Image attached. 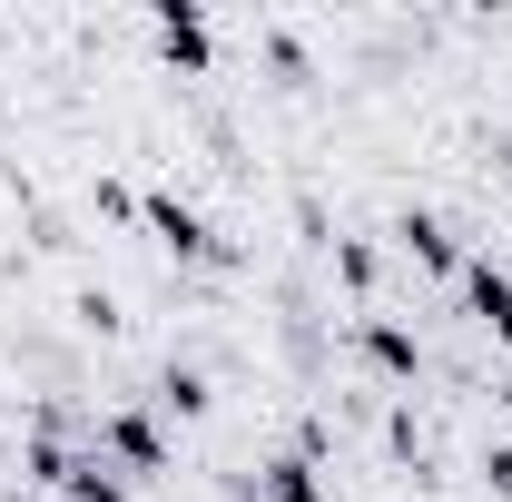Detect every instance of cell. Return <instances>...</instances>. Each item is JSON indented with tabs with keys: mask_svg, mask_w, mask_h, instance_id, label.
Segmentation results:
<instances>
[{
	"mask_svg": "<svg viewBox=\"0 0 512 502\" xmlns=\"http://www.w3.org/2000/svg\"><path fill=\"white\" fill-rule=\"evenodd\" d=\"M138 217L158 227V247L178 256V266H227V237H217V227H207L178 188H148V197H138Z\"/></svg>",
	"mask_w": 512,
	"mask_h": 502,
	"instance_id": "cell-1",
	"label": "cell"
},
{
	"mask_svg": "<svg viewBox=\"0 0 512 502\" xmlns=\"http://www.w3.org/2000/svg\"><path fill=\"white\" fill-rule=\"evenodd\" d=\"M355 345H365V365H375V375H424V335H414V325H394V315H365V325H355Z\"/></svg>",
	"mask_w": 512,
	"mask_h": 502,
	"instance_id": "cell-5",
	"label": "cell"
},
{
	"mask_svg": "<svg viewBox=\"0 0 512 502\" xmlns=\"http://www.w3.org/2000/svg\"><path fill=\"white\" fill-rule=\"evenodd\" d=\"M158 50H168L178 69H207V60H217V30H207L197 0H158Z\"/></svg>",
	"mask_w": 512,
	"mask_h": 502,
	"instance_id": "cell-6",
	"label": "cell"
},
{
	"mask_svg": "<svg viewBox=\"0 0 512 502\" xmlns=\"http://www.w3.org/2000/svg\"><path fill=\"white\" fill-rule=\"evenodd\" d=\"M99 463H119V473H168V434H158V414H148V404H119V414L99 424Z\"/></svg>",
	"mask_w": 512,
	"mask_h": 502,
	"instance_id": "cell-2",
	"label": "cell"
},
{
	"mask_svg": "<svg viewBox=\"0 0 512 502\" xmlns=\"http://www.w3.org/2000/svg\"><path fill=\"white\" fill-rule=\"evenodd\" d=\"M20 502H30V493H20Z\"/></svg>",
	"mask_w": 512,
	"mask_h": 502,
	"instance_id": "cell-13",
	"label": "cell"
},
{
	"mask_svg": "<svg viewBox=\"0 0 512 502\" xmlns=\"http://www.w3.org/2000/svg\"><path fill=\"white\" fill-rule=\"evenodd\" d=\"M158 404H168V414H207L217 394H207V375H197V365H168V375H158Z\"/></svg>",
	"mask_w": 512,
	"mask_h": 502,
	"instance_id": "cell-9",
	"label": "cell"
},
{
	"mask_svg": "<svg viewBox=\"0 0 512 502\" xmlns=\"http://www.w3.org/2000/svg\"><path fill=\"white\" fill-rule=\"evenodd\" d=\"M99 217H138V188L128 178H99Z\"/></svg>",
	"mask_w": 512,
	"mask_h": 502,
	"instance_id": "cell-11",
	"label": "cell"
},
{
	"mask_svg": "<svg viewBox=\"0 0 512 502\" xmlns=\"http://www.w3.org/2000/svg\"><path fill=\"white\" fill-rule=\"evenodd\" d=\"M394 247L414 256L424 276H463V237H453L434 207H404V217H394Z\"/></svg>",
	"mask_w": 512,
	"mask_h": 502,
	"instance_id": "cell-3",
	"label": "cell"
},
{
	"mask_svg": "<svg viewBox=\"0 0 512 502\" xmlns=\"http://www.w3.org/2000/svg\"><path fill=\"white\" fill-rule=\"evenodd\" d=\"M483 473H493V483L512 493V443H493V453H483Z\"/></svg>",
	"mask_w": 512,
	"mask_h": 502,
	"instance_id": "cell-12",
	"label": "cell"
},
{
	"mask_svg": "<svg viewBox=\"0 0 512 502\" xmlns=\"http://www.w3.org/2000/svg\"><path fill=\"white\" fill-rule=\"evenodd\" d=\"M60 493L69 502H138V493H128V473H119V463H99V453H69Z\"/></svg>",
	"mask_w": 512,
	"mask_h": 502,
	"instance_id": "cell-8",
	"label": "cell"
},
{
	"mask_svg": "<svg viewBox=\"0 0 512 502\" xmlns=\"http://www.w3.org/2000/svg\"><path fill=\"white\" fill-rule=\"evenodd\" d=\"M453 286H463V306L493 325V345H512V266H493V256H463V276H453Z\"/></svg>",
	"mask_w": 512,
	"mask_h": 502,
	"instance_id": "cell-4",
	"label": "cell"
},
{
	"mask_svg": "<svg viewBox=\"0 0 512 502\" xmlns=\"http://www.w3.org/2000/svg\"><path fill=\"white\" fill-rule=\"evenodd\" d=\"M335 276H345L355 296H375V247H365V237H335Z\"/></svg>",
	"mask_w": 512,
	"mask_h": 502,
	"instance_id": "cell-10",
	"label": "cell"
},
{
	"mask_svg": "<svg viewBox=\"0 0 512 502\" xmlns=\"http://www.w3.org/2000/svg\"><path fill=\"white\" fill-rule=\"evenodd\" d=\"M256 502H325V483L306 453H276V463H256Z\"/></svg>",
	"mask_w": 512,
	"mask_h": 502,
	"instance_id": "cell-7",
	"label": "cell"
}]
</instances>
